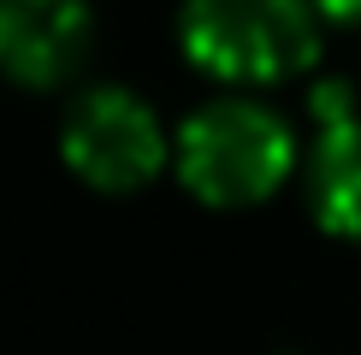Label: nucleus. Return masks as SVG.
I'll list each match as a JSON object with an SVG mask.
<instances>
[{"instance_id": "nucleus-1", "label": "nucleus", "mask_w": 361, "mask_h": 355, "mask_svg": "<svg viewBox=\"0 0 361 355\" xmlns=\"http://www.w3.org/2000/svg\"><path fill=\"white\" fill-rule=\"evenodd\" d=\"M184 54L225 83H284L320 59V6L308 0H190Z\"/></svg>"}, {"instance_id": "nucleus-2", "label": "nucleus", "mask_w": 361, "mask_h": 355, "mask_svg": "<svg viewBox=\"0 0 361 355\" xmlns=\"http://www.w3.org/2000/svg\"><path fill=\"white\" fill-rule=\"evenodd\" d=\"M296 142L279 113L255 101H214L178 130V178L207 207H255L284 184Z\"/></svg>"}, {"instance_id": "nucleus-3", "label": "nucleus", "mask_w": 361, "mask_h": 355, "mask_svg": "<svg viewBox=\"0 0 361 355\" xmlns=\"http://www.w3.org/2000/svg\"><path fill=\"white\" fill-rule=\"evenodd\" d=\"M59 148H66V166L89 189H107V196L142 189L166 166L160 118L137 95H125V89H89V95H78V107L66 113V130H59Z\"/></svg>"}, {"instance_id": "nucleus-4", "label": "nucleus", "mask_w": 361, "mask_h": 355, "mask_svg": "<svg viewBox=\"0 0 361 355\" xmlns=\"http://www.w3.org/2000/svg\"><path fill=\"white\" fill-rule=\"evenodd\" d=\"M89 6L83 0H0V77L24 89H54L78 77L89 59Z\"/></svg>"}, {"instance_id": "nucleus-5", "label": "nucleus", "mask_w": 361, "mask_h": 355, "mask_svg": "<svg viewBox=\"0 0 361 355\" xmlns=\"http://www.w3.org/2000/svg\"><path fill=\"white\" fill-rule=\"evenodd\" d=\"M320 113V142L308 160V201L332 237L361 243V118L350 113V89H320L314 95Z\"/></svg>"}, {"instance_id": "nucleus-6", "label": "nucleus", "mask_w": 361, "mask_h": 355, "mask_svg": "<svg viewBox=\"0 0 361 355\" xmlns=\"http://www.w3.org/2000/svg\"><path fill=\"white\" fill-rule=\"evenodd\" d=\"M326 24H343V30H361V0H314Z\"/></svg>"}]
</instances>
